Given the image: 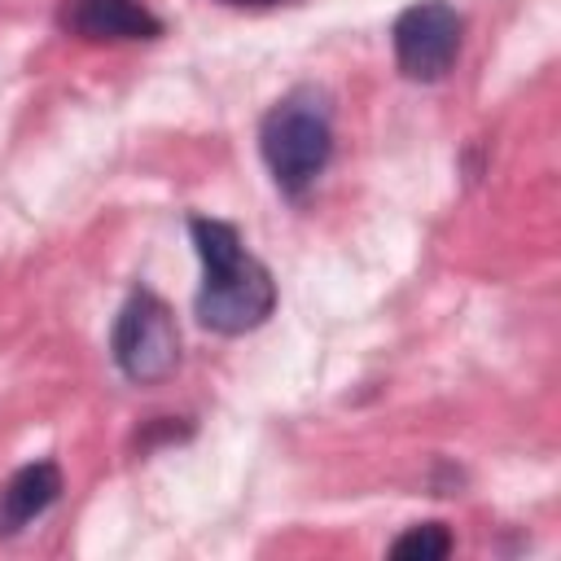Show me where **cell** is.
I'll list each match as a JSON object with an SVG mask.
<instances>
[{
	"label": "cell",
	"mask_w": 561,
	"mask_h": 561,
	"mask_svg": "<svg viewBox=\"0 0 561 561\" xmlns=\"http://www.w3.org/2000/svg\"><path fill=\"white\" fill-rule=\"evenodd\" d=\"M451 552V530L443 522H421V526H408L394 543H390V557L399 561H438Z\"/></svg>",
	"instance_id": "52a82bcc"
},
{
	"label": "cell",
	"mask_w": 561,
	"mask_h": 561,
	"mask_svg": "<svg viewBox=\"0 0 561 561\" xmlns=\"http://www.w3.org/2000/svg\"><path fill=\"white\" fill-rule=\"evenodd\" d=\"M259 153L280 193L298 197L333 158V105L320 88L285 92L259 123Z\"/></svg>",
	"instance_id": "7a4b0ae2"
},
{
	"label": "cell",
	"mask_w": 561,
	"mask_h": 561,
	"mask_svg": "<svg viewBox=\"0 0 561 561\" xmlns=\"http://www.w3.org/2000/svg\"><path fill=\"white\" fill-rule=\"evenodd\" d=\"M57 26L66 35L105 44V39H158L162 18L140 0H66L57 9Z\"/></svg>",
	"instance_id": "5b68a950"
},
{
	"label": "cell",
	"mask_w": 561,
	"mask_h": 561,
	"mask_svg": "<svg viewBox=\"0 0 561 561\" xmlns=\"http://www.w3.org/2000/svg\"><path fill=\"white\" fill-rule=\"evenodd\" d=\"M110 351L127 381L136 386L167 381L180 368V324L171 307L153 289H136L114 320Z\"/></svg>",
	"instance_id": "3957f363"
},
{
	"label": "cell",
	"mask_w": 561,
	"mask_h": 561,
	"mask_svg": "<svg viewBox=\"0 0 561 561\" xmlns=\"http://www.w3.org/2000/svg\"><path fill=\"white\" fill-rule=\"evenodd\" d=\"M465 22L447 0H416L394 18V61L412 83H438L460 57Z\"/></svg>",
	"instance_id": "277c9868"
},
{
	"label": "cell",
	"mask_w": 561,
	"mask_h": 561,
	"mask_svg": "<svg viewBox=\"0 0 561 561\" xmlns=\"http://www.w3.org/2000/svg\"><path fill=\"white\" fill-rule=\"evenodd\" d=\"M188 232H193V245H197L202 267H206L197 302H193L202 329L224 333V337L259 329L276 311L272 272L241 245V232L232 224H224V219L193 215Z\"/></svg>",
	"instance_id": "6da1fadb"
},
{
	"label": "cell",
	"mask_w": 561,
	"mask_h": 561,
	"mask_svg": "<svg viewBox=\"0 0 561 561\" xmlns=\"http://www.w3.org/2000/svg\"><path fill=\"white\" fill-rule=\"evenodd\" d=\"M61 495V469L53 460L22 465L4 486H0V535L22 530L26 522L44 517Z\"/></svg>",
	"instance_id": "8992f818"
},
{
	"label": "cell",
	"mask_w": 561,
	"mask_h": 561,
	"mask_svg": "<svg viewBox=\"0 0 561 561\" xmlns=\"http://www.w3.org/2000/svg\"><path fill=\"white\" fill-rule=\"evenodd\" d=\"M219 4H232V9H272V4H289V0H219Z\"/></svg>",
	"instance_id": "ba28073f"
}]
</instances>
